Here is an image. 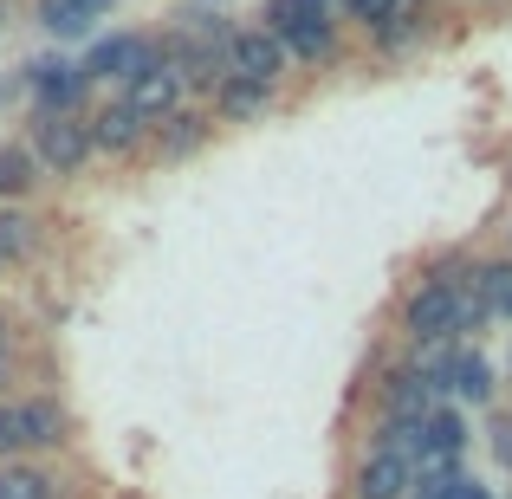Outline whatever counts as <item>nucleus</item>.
Wrapping results in <instances>:
<instances>
[{"mask_svg": "<svg viewBox=\"0 0 512 499\" xmlns=\"http://www.w3.org/2000/svg\"><path fill=\"white\" fill-rule=\"evenodd\" d=\"M182 85H188V78L163 59L150 78H137V85H130V104H137V111L150 117V124H169L175 111H188V104H182Z\"/></svg>", "mask_w": 512, "mask_h": 499, "instance_id": "obj_12", "label": "nucleus"}, {"mask_svg": "<svg viewBox=\"0 0 512 499\" xmlns=\"http://www.w3.org/2000/svg\"><path fill=\"white\" fill-rule=\"evenodd\" d=\"M435 383L422 370H389L383 376V422H402V428H422L435 415Z\"/></svg>", "mask_w": 512, "mask_h": 499, "instance_id": "obj_8", "label": "nucleus"}, {"mask_svg": "<svg viewBox=\"0 0 512 499\" xmlns=\"http://www.w3.org/2000/svg\"><path fill=\"white\" fill-rule=\"evenodd\" d=\"M0 376H7V331H0Z\"/></svg>", "mask_w": 512, "mask_h": 499, "instance_id": "obj_28", "label": "nucleus"}, {"mask_svg": "<svg viewBox=\"0 0 512 499\" xmlns=\"http://www.w3.org/2000/svg\"><path fill=\"white\" fill-rule=\"evenodd\" d=\"M266 111H273V85H260V78H221L214 85V117L221 124H260Z\"/></svg>", "mask_w": 512, "mask_h": 499, "instance_id": "obj_11", "label": "nucleus"}, {"mask_svg": "<svg viewBox=\"0 0 512 499\" xmlns=\"http://www.w3.org/2000/svg\"><path fill=\"white\" fill-rule=\"evenodd\" d=\"M20 448V422H13V402H0V461Z\"/></svg>", "mask_w": 512, "mask_h": 499, "instance_id": "obj_24", "label": "nucleus"}, {"mask_svg": "<svg viewBox=\"0 0 512 499\" xmlns=\"http://www.w3.org/2000/svg\"><path fill=\"white\" fill-rule=\"evenodd\" d=\"M33 182H39V156L26 143H7L0 150V195H26Z\"/></svg>", "mask_w": 512, "mask_h": 499, "instance_id": "obj_16", "label": "nucleus"}, {"mask_svg": "<svg viewBox=\"0 0 512 499\" xmlns=\"http://www.w3.org/2000/svg\"><path fill=\"white\" fill-rule=\"evenodd\" d=\"M286 39L266 33V26H240L234 46H227V78H260V85H279V72H286Z\"/></svg>", "mask_w": 512, "mask_h": 499, "instance_id": "obj_7", "label": "nucleus"}, {"mask_svg": "<svg viewBox=\"0 0 512 499\" xmlns=\"http://www.w3.org/2000/svg\"><path fill=\"white\" fill-rule=\"evenodd\" d=\"M344 7H350V20H357L363 33H383V26L396 20V13L409 7V0H344Z\"/></svg>", "mask_w": 512, "mask_h": 499, "instance_id": "obj_23", "label": "nucleus"}, {"mask_svg": "<svg viewBox=\"0 0 512 499\" xmlns=\"http://www.w3.org/2000/svg\"><path fill=\"white\" fill-rule=\"evenodd\" d=\"M506 182H512V169H506Z\"/></svg>", "mask_w": 512, "mask_h": 499, "instance_id": "obj_30", "label": "nucleus"}, {"mask_svg": "<svg viewBox=\"0 0 512 499\" xmlns=\"http://www.w3.org/2000/svg\"><path fill=\"white\" fill-rule=\"evenodd\" d=\"M493 454H500V467L512 474V415H506V422H493Z\"/></svg>", "mask_w": 512, "mask_h": 499, "instance_id": "obj_25", "label": "nucleus"}, {"mask_svg": "<svg viewBox=\"0 0 512 499\" xmlns=\"http://www.w3.org/2000/svg\"><path fill=\"white\" fill-rule=\"evenodd\" d=\"M13 422H20V448H65V435H72V415H65L59 396L13 402Z\"/></svg>", "mask_w": 512, "mask_h": 499, "instance_id": "obj_9", "label": "nucleus"}, {"mask_svg": "<svg viewBox=\"0 0 512 499\" xmlns=\"http://www.w3.org/2000/svg\"><path fill=\"white\" fill-rule=\"evenodd\" d=\"M156 65H163V52H156L150 33H111V39H98V46L85 52V72L91 78H117V85H137V78H150Z\"/></svg>", "mask_w": 512, "mask_h": 499, "instance_id": "obj_3", "label": "nucleus"}, {"mask_svg": "<svg viewBox=\"0 0 512 499\" xmlns=\"http://www.w3.org/2000/svg\"><path fill=\"white\" fill-rule=\"evenodd\" d=\"M39 26H46L52 39H85L91 33V20L78 7H65V0H39Z\"/></svg>", "mask_w": 512, "mask_h": 499, "instance_id": "obj_19", "label": "nucleus"}, {"mask_svg": "<svg viewBox=\"0 0 512 499\" xmlns=\"http://www.w3.org/2000/svg\"><path fill=\"white\" fill-rule=\"evenodd\" d=\"M0 499H52V480L39 467H7L0 474Z\"/></svg>", "mask_w": 512, "mask_h": 499, "instance_id": "obj_22", "label": "nucleus"}, {"mask_svg": "<svg viewBox=\"0 0 512 499\" xmlns=\"http://www.w3.org/2000/svg\"><path fill=\"white\" fill-rule=\"evenodd\" d=\"M143 137H150V117H143L130 98L104 104V111L91 117V143H98L104 156H130V150H143Z\"/></svg>", "mask_w": 512, "mask_h": 499, "instance_id": "obj_10", "label": "nucleus"}, {"mask_svg": "<svg viewBox=\"0 0 512 499\" xmlns=\"http://www.w3.org/2000/svg\"><path fill=\"white\" fill-rule=\"evenodd\" d=\"M448 499H493V493H487V487H480V480H474V474H461V480H454V493H448Z\"/></svg>", "mask_w": 512, "mask_h": 499, "instance_id": "obj_26", "label": "nucleus"}, {"mask_svg": "<svg viewBox=\"0 0 512 499\" xmlns=\"http://www.w3.org/2000/svg\"><path fill=\"white\" fill-rule=\"evenodd\" d=\"M506 240H512V227H506Z\"/></svg>", "mask_w": 512, "mask_h": 499, "instance_id": "obj_29", "label": "nucleus"}, {"mask_svg": "<svg viewBox=\"0 0 512 499\" xmlns=\"http://www.w3.org/2000/svg\"><path fill=\"white\" fill-rule=\"evenodd\" d=\"M208 124L214 117H201V111H175L163 130H156V163H182V156H195L201 143H208Z\"/></svg>", "mask_w": 512, "mask_h": 499, "instance_id": "obj_13", "label": "nucleus"}, {"mask_svg": "<svg viewBox=\"0 0 512 499\" xmlns=\"http://www.w3.org/2000/svg\"><path fill=\"white\" fill-rule=\"evenodd\" d=\"M338 0H266V13H260V26L266 33H286V26H299V20H318V13H331Z\"/></svg>", "mask_w": 512, "mask_h": 499, "instance_id": "obj_17", "label": "nucleus"}, {"mask_svg": "<svg viewBox=\"0 0 512 499\" xmlns=\"http://www.w3.org/2000/svg\"><path fill=\"white\" fill-rule=\"evenodd\" d=\"M461 454H467V415L461 409H435L415 435V467L422 474H461Z\"/></svg>", "mask_w": 512, "mask_h": 499, "instance_id": "obj_6", "label": "nucleus"}, {"mask_svg": "<svg viewBox=\"0 0 512 499\" xmlns=\"http://www.w3.org/2000/svg\"><path fill=\"white\" fill-rule=\"evenodd\" d=\"M415 487H422V467L402 448H370L350 474V499H415Z\"/></svg>", "mask_w": 512, "mask_h": 499, "instance_id": "obj_2", "label": "nucleus"}, {"mask_svg": "<svg viewBox=\"0 0 512 499\" xmlns=\"http://www.w3.org/2000/svg\"><path fill=\"white\" fill-rule=\"evenodd\" d=\"M402 331H409L415 344H448V337H461V292L441 286V279H422V286L402 299Z\"/></svg>", "mask_w": 512, "mask_h": 499, "instance_id": "obj_1", "label": "nucleus"}, {"mask_svg": "<svg viewBox=\"0 0 512 499\" xmlns=\"http://www.w3.org/2000/svg\"><path fill=\"white\" fill-rule=\"evenodd\" d=\"M0 7H7V0H0Z\"/></svg>", "mask_w": 512, "mask_h": 499, "instance_id": "obj_31", "label": "nucleus"}, {"mask_svg": "<svg viewBox=\"0 0 512 499\" xmlns=\"http://www.w3.org/2000/svg\"><path fill=\"white\" fill-rule=\"evenodd\" d=\"M454 396L474 402V409H487V402H493V370H487L480 350H461V363H454Z\"/></svg>", "mask_w": 512, "mask_h": 499, "instance_id": "obj_15", "label": "nucleus"}, {"mask_svg": "<svg viewBox=\"0 0 512 499\" xmlns=\"http://www.w3.org/2000/svg\"><path fill=\"white\" fill-rule=\"evenodd\" d=\"M65 7H78V13H85V20H91V26H98V20H104V13H111V0H65Z\"/></svg>", "mask_w": 512, "mask_h": 499, "instance_id": "obj_27", "label": "nucleus"}, {"mask_svg": "<svg viewBox=\"0 0 512 499\" xmlns=\"http://www.w3.org/2000/svg\"><path fill=\"white\" fill-rule=\"evenodd\" d=\"M415 39H422V13L402 7L396 20L383 26V33H370V46H376V52H402V46H415Z\"/></svg>", "mask_w": 512, "mask_h": 499, "instance_id": "obj_21", "label": "nucleus"}, {"mask_svg": "<svg viewBox=\"0 0 512 499\" xmlns=\"http://www.w3.org/2000/svg\"><path fill=\"white\" fill-rule=\"evenodd\" d=\"M480 299H487V312L493 318H512V260H493V266H480Z\"/></svg>", "mask_w": 512, "mask_h": 499, "instance_id": "obj_18", "label": "nucleus"}, {"mask_svg": "<svg viewBox=\"0 0 512 499\" xmlns=\"http://www.w3.org/2000/svg\"><path fill=\"white\" fill-rule=\"evenodd\" d=\"M85 85H91V72L72 65V59H33L26 65V91H33L39 117H72L78 98H85Z\"/></svg>", "mask_w": 512, "mask_h": 499, "instance_id": "obj_5", "label": "nucleus"}, {"mask_svg": "<svg viewBox=\"0 0 512 499\" xmlns=\"http://www.w3.org/2000/svg\"><path fill=\"white\" fill-rule=\"evenodd\" d=\"M286 52L292 59H331V52H338V20H331V13H318V20H299V26H286Z\"/></svg>", "mask_w": 512, "mask_h": 499, "instance_id": "obj_14", "label": "nucleus"}, {"mask_svg": "<svg viewBox=\"0 0 512 499\" xmlns=\"http://www.w3.org/2000/svg\"><path fill=\"white\" fill-rule=\"evenodd\" d=\"M91 124H78V117H39L33 124V156H39V169H52V175H78L91 163Z\"/></svg>", "mask_w": 512, "mask_h": 499, "instance_id": "obj_4", "label": "nucleus"}, {"mask_svg": "<svg viewBox=\"0 0 512 499\" xmlns=\"http://www.w3.org/2000/svg\"><path fill=\"white\" fill-rule=\"evenodd\" d=\"M33 221H26L20 208H0V260H20V253H33Z\"/></svg>", "mask_w": 512, "mask_h": 499, "instance_id": "obj_20", "label": "nucleus"}]
</instances>
